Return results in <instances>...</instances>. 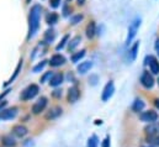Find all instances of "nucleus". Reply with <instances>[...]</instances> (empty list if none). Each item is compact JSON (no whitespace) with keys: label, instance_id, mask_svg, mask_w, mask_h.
<instances>
[{"label":"nucleus","instance_id":"nucleus-1","mask_svg":"<svg viewBox=\"0 0 159 147\" xmlns=\"http://www.w3.org/2000/svg\"><path fill=\"white\" fill-rule=\"evenodd\" d=\"M41 15H42L41 5H39V4L34 5L30 10V14H29V35H27V40H31L36 35V32L39 31Z\"/></svg>","mask_w":159,"mask_h":147},{"label":"nucleus","instance_id":"nucleus-2","mask_svg":"<svg viewBox=\"0 0 159 147\" xmlns=\"http://www.w3.org/2000/svg\"><path fill=\"white\" fill-rule=\"evenodd\" d=\"M39 92H40V88H39L37 84H30L27 88H25L22 90V93L20 95V99L22 102H29V100L34 99L39 94Z\"/></svg>","mask_w":159,"mask_h":147},{"label":"nucleus","instance_id":"nucleus-3","mask_svg":"<svg viewBox=\"0 0 159 147\" xmlns=\"http://www.w3.org/2000/svg\"><path fill=\"white\" fill-rule=\"evenodd\" d=\"M141 26V17H136L132 20V22L128 26V34H127V38H126V45H129L132 42V40L137 35V31Z\"/></svg>","mask_w":159,"mask_h":147},{"label":"nucleus","instance_id":"nucleus-4","mask_svg":"<svg viewBox=\"0 0 159 147\" xmlns=\"http://www.w3.org/2000/svg\"><path fill=\"white\" fill-rule=\"evenodd\" d=\"M139 119H141V121H144V122H148V124H153V122H157V120H158V114H157V111H154V110L143 111V112L139 115Z\"/></svg>","mask_w":159,"mask_h":147},{"label":"nucleus","instance_id":"nucleus-5","mask_svg":"<svg viewBox=\"0 0 159 147\" xmlns=\"http://www.w3.org/2000/svg\"><path fill=\"white\" fill-rule=\"evenodd\" d=\"M47 104H48V99L46 98V97H41L40 99L32 105V114H35V115H39L41 114L42 111L46 109V107H47Z\"/></svg>","mask_w":159,"mask_h":147},{"label":"nucleus","instance_id":"nucleus-6","mask_svg":"<svg viewBox=\"0 0 159 147\" xmlns=\"http://www.w3.org/2000/svg\"><path fill=\"white\" fill-rule=\"evenodd\" d=\"M141 84L144 88H147V89L153 88V85H154V78H153V75L149 73V72L144 71L142 73V75H141Z\"/></svg>","mask_w":159,"mask_h":147},{"label":"nucleus","instance_id":"nucleus-7","mask_svg":"<svg viewBox=\"0 0 159 147\" xmlns=\"http://www.w3.org/2000/svg\"><path fill=\"white\" fill-rule=\"evenodd\" d=\"M80 98V89L78 88V85H73L69 88L68 90V95H67V99H68V103H77L78 99Z\"/></svg>","mask_w":159,"mask_h":147},{"label":"nucleus","instance_id":"nucleus-8","mask_svg":"<svg viewBox=\"0 0 159 147\" xmlns=\"http://www.w3.org/2000/svg\"><path fill=\"white\" fill-rule=\"evenodd\" d=\"M114 92H115V85H114V82H112V80H110V82L105 85V88H104V90H102L101 100H102V102H107V100L112 97Z\"/></svg>","mask_w":159,"mask_h":147},{"label":"nucleus","instance_id":"nucleus-9","mask_svg":"<svg viewBox=\"0 0 159 147\" xmlns=\"http://www.w3.org/2000/svg\"><path fill=\"white\" fill-rule=\"evenodd\" d=\"M11 132H12L14 136H16V137H19V139H22V137H25V136L29 134V129H27L26 126L19 124V125H15V126L11 129Z\"/></svg>","mask_w":159,"mask_h":147},{"label":"nucleus","instance_id":"nucleus-10","mask_svg":"<svg viewBox=\"0 0 159 147\" xmlns=\"http://www.w3.org/2000/svg\"><path fill=\"white\" fill-rule=\"evenodd\" d=\"M17 111H19V109L16 107H12L10 109H5L0 112V119L1 120H11L17 115Z\"/></svg>","mask_w":159,"mask_h":147},{"label":"nucleus","instance_id":"nucleus-11","mask_svg":"<svg viewBox=\"0 0 159 147\" xmlns=\"http://www.w3.org/2000/svg\"><path fill=\"white\" fill-rule=\"evenodd\" d=\"M146 134L148 135V137H157L159 136V121L149 124L146 129H144Z\"/></svg>","mask_w":159,"mask_h":147},{"label":"nucleus","instance_id":"nucleus-12","mask_svg":"<svg viewBox=\"0 0 159 147\" xmlns=\"http://www.w3.org/2000/svg\"><path fill=\"white\" fill-rule=\"evenodd\" d=\"M147 63L149 64V69L152 74H159V61L152 55L147 57Z\"/></svg>","mask_w":159,"mask_h":147},{"label":"nucleus","instance_id":"nucleus-13","mask_svg":"<svg viewBox=\"0 0 159 147\" xmlns=\"http://www.w3.org/2000/svg\"><path fill=\"white\" fill-rule=\"evenodd\" d=\"M62 108H59V107H54V108H51L49 110L47 111V114L44 115V117H46V120H48V121H51V120H54V119H57V117H59L61 115H62Z\"/></svg>","mask_w":159,"mask_h":147},{"label":"nucleus","instance_id":"nucleus-14","mask_svg":"<svg viewBox=\"0 0 159 147\" xmlns=\"http://www.w3.org/2000/svg\"><path fill=\"white\" fill-rule=\"evenodd\" d=\"M64 63H66V57L62 56V55H59V53L52 56L51 57V61H49V64L52 67H59V66H62Z\"/></svg>","mask_w":159,"mask_h":147},{"label":"nucleus","instance_id":"nucleus-15","mask_svg":"<svg viewBox=\"0 0 159 147\" xmlns=\"http://www.w3.org/2000/svg\"><path fill=\"white\" fill-rule=\"evenodd\" d=\"M138 48H139V41L134 42V43H133V46H132V47L129 48V51H128L127 59H128V62H129V63H131V62H133V61L136 59L137 53H138Z\"/></svg>","mask_w":159,"mask_h":147},{"label":"nucleus","instance_id":"nucleus-16","mask_svg":"<svg viewBox=\"0 0 159 147\" xmlns=\"http://www.w3.org/2000/svg\"><path fill=\"white\" fill-rule=\"evenodd\" d=\"M63 79H64V77H63L62 73L52 74V77L49 79V85L51 87H58V85H61L63 83Z\"/></svg>","mask_w":159,"mask_h":147},{"label":"nucleus","instance_id":"nucleus-17","mask_svg":"<svg viewBox=\"0 0 159 147\" xmlns=\"http://www.w3.org/2000/svg\"><path fill=\"white\" fill-rule=\"evenodd\" d=\"M1 144L5 147H15L16 146V140L11 135H5L1 137Z\"/></svg>","mask_w":159,"mask_h":147},{"label":"nucleus","instance_id":"nucleus-18","mask_svg":"<svg viewBox=\"0 0 159 147\" xmlns=\"http://www.w3.org/2000/svg\"><path fill=\"white\" fill-rule=\"evenodd\" d=\"M93 67V62L91 61H86V62H81L79 66H78V72L80 74H85L86 72H89Z\"/></svg>","mask_w":159,"mask_h":147},{"label":"nucleus","instance_id":"nucleus-19","mask_svg":"<svg viewBox=\"0 0 159 147\" xmlns=\"http://www.w3.org/2000/svg\"><path fill=\"white\" fill-rule=\"evenodd\" d=\"M96 34V25L94 21H90L86 26V36L88 38H93Z\"/></svg>","mask_w":159,"mask_h":147},{"label":"nucleus","instance_id":"nucleus-20","mask_svg":"<svg viewBox=\"0 0 159 147\" xmlns=\"http://www.w3.org/2000/svg\"><path fill=\"white\" fill-rule=\"evenodd\" d=\"M56 38V31L53 29H49L44 32V42L46 43H52Z\"/></svg>","mask_w":159,"mask_h":147},{"label":"nucleus","instance_id":"nucleus-21","mask_svg":"<svg viewBox=\"0 0 159 147\" xmlns=\"http://www.w3.org/2000/svg\"><path fill=\"white\" fill-rule=\"evenodd\" d=\"M80 42H81V37L80 36H75L74 38H72V40L69 41V43H68V51H69V52H73V51L75 50V47L79 45Z\"/></svg>","mask_w":159,"mask_h":147},{"label":"nucleus","instance_id":"nucleus-22","mask_svg":"<svg viewBox=\"0 0 159 147\" xmlns=\"http://www.w3.org/2000/svg\"><path fill=\"white\" fill-rule=\"evenodd\" d=\"M143 109H144V102L141 100V99H136L134 103H133V105H132V110L134 111V112H139V111H142Z\"/></svg>","mask_w":159,"mask_h":147},{"label":"nucleus","instance_id":"nucleus-23","mask_svg":"<svg viewBox=\"0 0 159 147\" xmlns=\"http://www.w3.org/2000/svg\"><path fill=\"white\" fill-rule=\"evenodd\" d=\"M85 50H81V51H79V52H77V53H73L72 55V57H70V59H72V62L73 63H77V62H79L80 59L85 56Z\"/></svg>","mask_w":159,"mask_h":147},{"label":"nucleus","instance_id":"nucleus-24","mask_svg":"<svg viewBox=\"0 0 159 147\" xmlns=\"http://www.w3.org/2000/svg\"><path fill=\"white\" fill-rule=\"evenodd\" d=\"M57 21H58V14L51 12V14L47 16V24H48V25H53V24H56Z\"/></svg>","mask_w":159,"mask_h":147},{"label":"nucleus","instance_id":"nucleus-25","mask_svg":"<svg viewBox=\"0 0 159 147\" xmlns=\"http://www.w3.org/2000/svg\"><path fill=\"white\" fill-rule=\"evenodd\" d=\"M21 67H22V59H21L20 62H19V64H17V67H16L15 72H14V75H12V77H11V78H10L9 80H7L6 85H7V84H10V83H11V82H12V80H14V79H15V78H16V77L19 75V73H20V69H21Z\"/></svg>","mask_w":159,"mask_h":147},{"label":"nucleus","instance_id":"nucleus-26","mask_svg":"<svg viewBox=\"0 0 159 147\" xmlns=\"http://www.w3.org/2000/svg\"><path fill=\"white\" fill-rule=\"evenodd\" d=\"M99 145V140H98V136L96 135H93L89 141H88V147H98Z\"/></svg>","mask_w":159,"mask_h":147},{"label":"nucleus","instance_id":"nucleus-27","mask_svg":"<svg viewBox=\"0 0 159 147\" xmlns=\"http://www.w3.org/2000/svg\"><path fill=\"white\" fill-rule=\"evenodd\" d=\"M84 19V16L81 15V14H78V15H73L72 17H70V24L72 25H77V24H79L80 21Z\"/></svg>","mask_w":159,"mask_h":147},{"label":"nucleus","instance_id":"nucleus-28","mask_svg":"<svg viewBox=\"0 0 159 147\" xmlns=\"http://www.w3.org/2000/svg\"><path fill=\"white\" fill-rule=\"evenodd\" d=\"M68 40H69V35H64V36H63V38H62V41H61V42L57 45L56 50H57V51H61V50H62V48L66 46V43H67V41H68Z\"/></svg>","mask_w":159,"mask_h":147},{"label":"nucleus","instance_id":"nucleus-29","mask_svg":"<svg viewBox=\"0 0 159 147\" xmlns=\"http://www.w3.org/2000/svg\"><path fill=\"white\" fill-rule=\"evenodd\" d=\"M47 64V61H42V62H40L37 66H35L34 67V72L35 73H39V72H41L43 68H44V66Z\"/></svg>","mask_w":159,"mask_h":147},{"label":"nucleus","instance_id":"nucleus-30","mask_svg":"<svg viewBox=\"0 0 159 147\" xmlns=\"http://www.w3.org/2000/svg\"><path fill=\"white\" fill-rule=\"evenodd\" d=\"M59 4H61V0H49V5L52 6V7H58L59 6Z\"/></svg>","mask_w":159,"mask_h":147},{"label":"nucleus","instance_id":"nucleus-31","mask_svg":"<svg viewBox=\"0 0 159 147\" xmlns=\"http://www.w3.org/2000/svg\"><path fill=\"white\" fill-rule=\"evenodd\" d=\"M101 147H110V136H106L105 137V140L101 144Z\"/></svg>","mask_w":159,"mask_h":147},{"label":"nucleus","instance_id":"nucleus-32","mask_svg":"<svg viewBox=\"0 0 159 147\" xmlns=\"http://www.w3.org/2000/svg\"><path fill=\"white\" fill-rule=\"evenodd\" d=\"M51 77H52V73L51 72H47V73L44 74L42 78H41V83H44V82H47V79L49 78L51 79Z\"/></svg>","mask_w":159,"mask_h":147},{"label":"nucleus","instance_id":"nucleus-33","mask_svg":"<svg viewBox=\"0 0 159 147\" xmlns=\"http://www.w3.org/2000/svg\"><path fill=\"white\" fill-rule=\"evenodd\" d=\"M52 95H53L54 98H61V97H62V90H61V89H56V90L52 93Z\"/></svg>","mask_w":159,"mask_h":147},{"label":"nucleus","instance_id":"nucleus-34","mask_svg":"<svg viewBox=\"0 0 159 147\" xmlns=\"http://www.w3.org/2000/svg\"><path fill=\"white\" fill-rule=\"evenodd\" d=\"M89 83H91L93 85H95V84L98 83V77H96V75H91V77L89 78Z\"/></svg>","mask_w":159,"mask_h":147},{"label":"nucleus","instance_id":"nucleus-35","mask_svg":"<svg viewBox=\"0 0 159 147\" xmlns=\"http://www.w3.org/2000/svg\"><path fill=\"white\" fill-rule=\"evenodd\" d=\"M148 140H152L151 142H153L156 145H159V136H157V137H148Z\"/></svg>","mask_w":159,"mask_h":147},{"label":"nucleus","instance_id":"nucleus-36","mask_svg":"<svg viewBox=\"0 0 159 147\" xmlns=\"http://www.w3.org/2000/svg\"><path fill=\"white\" fill-rule=\"evenodd\" d=\"M6 104H7V102H6V100H2V103L0 104V112L4 110V108L6 107Z\"/></svg>","mask_w":159,"mask_h":147},{"label":"nucleus","instance_id":"nucleus-37","mask_svg":"<svg viewBox=\"0 0 159 147\" xmlns=\"http://www.w3.org/2000/svg\"><path fill=\"white\" fill-rule=\"evenodd\" d=\"M9 92H10V89H7V90H5V92H4V93H2L1 95H0V100H1V99H2V98H4V97H5V95H6L7 93H9Z\"/></svg>","mask_w":159,"mask_h":147},{"label":"nucleus","instance_id":"nucleus-38","mask_svg":"<svg viewBox=\"0 0 159 147\" xmlns=\"http://www.w3.org/2000/svg\"><path fill=\"white\" fill-rule=\"evenodd\" d=\"M156 51H157V53H158V56H159V40L156 42Z\"/></svg>","mask_w":159,"mask_h":147},{"label":"nucleus","instance_id":"nucleus-39","mask_svg":"<svg viewBox=\"0 0 159 147\" xmlns=\"http://www.w3.org/2000/svg\"><path fill=\"white\" fill-rule=\"evenodd\" d=\"M154 104H156V107L159 109V99H156V100H154Z\"/></svg>","mask_w":159,"mask_h":147},{"label":"nucleus","instance_id":"nucleus-40","mask_svg":"<svg viewBox=\"0 0 159 147\" xmlns=\"http://www.w3.org/2000/svg\"><path fill=\"white\" fill-rule=\"evenodd\" d=\"M77 1H78V4H79V5H83V4L85 2V0H77Z\"/></svg>","mask_w":159,"mask_h":147},{"label":"nucleus","instance_id":"nucleus-41","mask_svg":"<svg viewBox=\"0 0 159 147\" xmlns=\"http://www.w3.org/2000/svg\"><path fill=\"white\" fill-rule=\"evenodd\" d=\"M144 147H153V146H144Z\"/></svg>","mask_w":159,"mask_h":147},{"label":"nucleus","instance_id":"nucleus-42","mask_svg":"<svg viewBox=\"0 0 159 147\" xmlns=\"http://www.w3.org/2000/svg\"><path fill=\"white\" fill-rule=\"evenodd\" d=\"M26 1H27V2H30V0H26Z\"/></svg>","mask_w":159,"mask_h":147},{"label":"nucleus","instance_id":"nucleus-43","mask_svg":"<svg viewBox=\"0 0 159 147\" xmlns=\"http://www.w3.org/2000/svg\"><path fill=\"white\" fill-rule=\"evenodd\" d=\"M158 85H159V79H158Z\"/></svg>","mask_w":159,"mask_h":147}]
</instances>
